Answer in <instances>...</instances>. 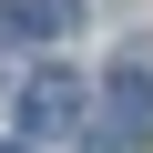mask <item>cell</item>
I'll use <instances>...</instances> for the list:
<instances>
[{"instance_id": "obj_1", "label": "cell", "mask_w": 153, "mask_h": 153, "mask_svg": "<svg viewBox=\"0 0 153 153\" xmlns=\"http://www.w3.org/2000/svg\"><path fill=\"white\" fill-rule=\"evenodd\" d=\"M143 143H153V71L143 61H112L102 112L82 123V153H143Z\"/></svg>"}, {"instance_id": "obj_2", "label": "cell", "mask_w": 153, "mask_h": 153, "mask_svg": "<svg viewBox=\"0 0 153 153\" xmlns=\"http://www.w3.org/2000/svg\"><path fill=\"white\" fill-rule=\"evenodd\" d=\"M21 123H31V133H71V123H82V82H71L61 61H41L31 92H21Z\"/></svg>"}, {"instance_id": "obj_3", "label": "cell", "mask_w": 153, "mask_h": 153, "mask_svg": "<svg viewBox=\"0 0 153 153\" xmlns=\"http://www.w3.org/2000/svg\"><path fill=\"white\" fill-rule=\"evenodd\" d=\"M71 21H82V0H0V51H10V41H51Z\"/></svg>"}, {"instance_id": "obj_4", "label": "cell", "mask_w": 153, "mask_h": 153, "mask_svg": "<svg viewBox=\"0 0 153 153\" xmlns=\"http://www.w3.org/2000/svg\"><path fill=\"white\" fill-rule=\"evenodd\" d=\"M0 153H31V143H0Z\"/></svg>"}]
</instances>
